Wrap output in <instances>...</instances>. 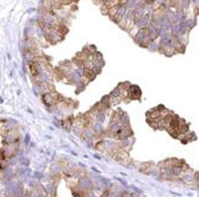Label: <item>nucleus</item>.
I'll list each match as a JSON object with an SVG mask.
<instances>
[{"instance_id": "3", "label": "nucleus", "mask_w": 199, "mask_h": 197, "mask_svg": "<svg viewBox=\"0 0 199 197\" xmlns=\"http://www.w3.org/2000/svg\"><path fill=\"white\" fill-rule=\"evenodd\" d=\"M84 75H85V77L87 78V80H93V78L96 77L97 74L93 69H87V68H85V71H84Z\"/></svg>"}, {"instance_id": "2", "label": "nucleus", "mask_w": 199, "mask_h": 197, "mask_svg": "<svg viewBox=\"0 0 199 197\" xmlns=\"http://www.w3.org/2000/svg\"><path fill=\"white\" fill-rule=\"evenodd\" d=\"M43 102H44L47 106H49V107L56 103L54 100V95H53L51 93H45V94L43 95Z\"/></svg>"}, {"instance_id": "4", "label": "nucleus", "mask_w": 199, "mask_h": 197, "mask_svg": "<svg viewBox=\"0 0 199 197\" xmlns=\"http://www.w3.org/2000/svg\"><path fill=\"white\" fill-rule=\"evenodd\" d=\"M154 1H155V0H145V2H147V4H153Z\"/></svg>"}, {"instance_id": "1", "label": "nucleus", "mask_w": 199, "mask_h": 197, "mask_svg": "<svg viewBox=\"0 0 199 197\" xmlns=\"http://www.w3.org/2000/svg\"><path fill=\"white\" fill-rule=\"evenodd\" d=\"M128 91H129V97H131V99H139V96H141V90H139V87H136V86H130L129 88H128Z\"/></svg>"}]
</instances>
